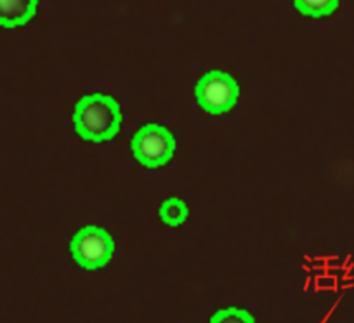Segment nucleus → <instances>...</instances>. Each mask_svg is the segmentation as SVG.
Wrapping results in <instances>:
<instances>
[{
    "label": "nucleus",
    "mask_w": 354,
    "mask_h": 323,
    "mask_svg": "<svg viewBox=\"0 0 354 323\" xmlns=\"http://www.w3.org/2000/svg\"><path fill=\"white\" fill-rule=\"evenodd\" d=\"M73 125L77 134L85 141H110L120 131V107L106 94H88L75 107Z\"/></svg>",
    "instance_id": "nucleus-1"
},
{
    "label": "nucleus",
    "mask_w": 354,
    "mask_h": 323,
    "mask_svg": "<svg viewBox=\"0 0 354 323\" xmlns=\"http://www.w3.org/2000/svg\"><path fill=\"white\" fill-rule=\"evenodd\" d=\"M195 94L202 110L210 115H223L236 107L240 89L233 75L223 70H212L200 78Z\"/></svg>",
    "instance_id": "nucleus-2"
},
{
    "label": "nucleus",
    "mask_w": 354,
    "mask_h": 323,
    "mask_svg": "<svg viewBox=\"0 0 354 323\" xmlns=\"http://www.w3.org/2000/svg\"><path fill=\"white\" fill-rule=\"evenodd\" d=\"M71 256L78 266L85 270H100L111 261L115 252V243L106 230L94 224L82 228L71 240Z\"/></svg>",
    "instance_id": "nucleus-3"
},
{
    "label": "nucleus",
    "mask_w": 354,
    "mask_h": 323,
    "mask_svg": "<svg viewBox=\"0 0 354 323\" xmlns=\"http://www.w3.org/2000/svg\"><path fill=\"white\" fill-rule=\"evenodd\" d=\"M132 155L139 164L149 169H158L169 164L176 151V139L169 129L149 124L139 129L131 142Z\"/></svg>",
    "instance_id": "nucleus-4"
},
{
    "label": "nucleus",
    "mask_w": 354,
    "mask_h": 323,
    "mask_svg": "<svg viewBox=\"0 0 354 323\" xmlns=\"http://www.w3.org/2000/svg\"><path fill=\"white\" fill-rule=\"evenodd\" d=\"M35 0H0V26L16 28L35 16Z\"/></svg>",
    "instance_id": "nucleus-5"
},
{
    "label": "nucleus",
    "mask_w": 354,
    "mask_h": 323,
    "mask_svg": "<svg viewBox=\"0 0 354 323\" xmlns=\"http://www.w3.org/2000/svg\"><path fill=\"white\" fill-rule=\"evenodd\" d=\"M158 216L162 219V223L169 224V226H181L186 223L189 216V207L185 200L172 196V199L165 200V202L160 205Z\"/></svg>",
    "instance_id": "nucleus-6"
},
{
    "label": "nucleus",
    "mask_w": 354,
    "mask_h": 323,
    "mask_svg": "<svg viewBox=\"0 0 354 323\" xmlns=\"http://www.w3.org/2000/svg\"><path fill=\"white\" fill-rule=\"evenodd\" d=\"M294 8L302 16L323 18V16L333 15L339 8V2L337 0H295Z\"/></svg>",
    "instance_id": "nucleus-7"
},
{
    "label": "nucleus",
    "mask_w": 354,
    "mask_h": 323,
    "mask_svg": "<svg viewBox=\"0 0 354 323\" xmlns=\"http://www.w3.org/2000/svg\"><path fill=\"white\" fill-rule=\"evenodd\" d=\"M210 323H255L254 316L241 308H224L212 316Z\"/></svg>",
    "instance_id": "nucleus-8"
}]
</instances>
